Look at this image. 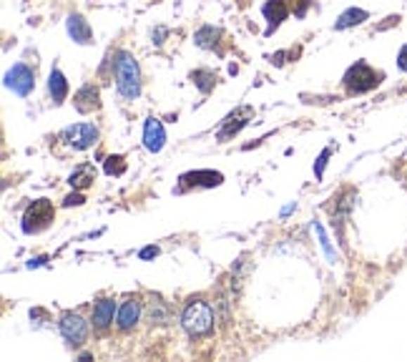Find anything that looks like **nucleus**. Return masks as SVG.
<instances>
[{"instance_id":"1","label":"nucleus","mask_w":407,"mask_h":362,"mask_svg":"<svg viewBox=\"0 0 407 362\" xmlns=\"http://www.w3.org/2000/svg\"><path fill=\"white\" fill-rule=\"evenodd\" d=\"M113 70H116V88L118 94L126 101H134L141 96V70L138 63L129 51H118L116 61H113Z\"/></svg>"},{"instance_id":"2","label":"nucleus","mask_w":407,"mask_h":362,"mask_svg":"<svg viewBox=\"0 0 407 362\" xmlns=\"http://www.w3.org/2000/svg\"><path fill=\"white\" fill-rule=\"evenodd\" d=\"M181 325L183 330L191 335V337H201V335H209L214 327V310L212 304L204 302V299H191L181 312Z\"/></svg>"},{"instance_id":"3","label":"nucleus","mask_w":407,"mask_h":362,"mask_svg":"<svg viewBox=\"0 0 407 362\" xmlns=\"http://www.w3.org/2000/svg\"><path fill=\"white\" fill-rule=\"evenodd\" d=\"M380 81H382V73L375 70L372 65H367L365 61L354 63L342 78L347 94H367V91H372V88H377Z\"/></svg>"},{"instance_id":"4","label":"nucleus","mask_w":407,"mask_h":362,"mask_svg":"<svg viewBox=\"0 0 407 362\" xmlns=\"http://www.w3.org/2000/svg\"><path fill=\"white\" fill-rule=\"evenodd\" d=\"M53 219H56L53 204H51L48 199H36L23 214V232L25 234H38V232H43V229L51 227Z\"/></svg>"},{"instance_id":"5","label":"nucleus","mask_w":407,"mask_h":362,"mask_svg":"<svg viewBox=\"0 0 407 362\" xmlns=\"http://www.w3.org/2000/svg\"><path fill=\"white\" fill-rule=\"evenodd\" d=\"M60 141L68 144L71 149H91L98 141V129H96L93 123H76V126H68V129L60 131Z\"/></svg>"},{"instance_id":"6","label":"nucleus","mask_w":407,"mask_h":362,"mask_svg":"<svg viewBox=\"0 0 407 362\" xmlns=\"http://www.w3.org/2000/svg\"><path fill=\"white\" fill-rule=\"evenodd\" d=\"M60 327V335H63V339L68 342V345L78 347L86 342V337H89V322L83 320L81 315H76V312H65L63 317H60L58 322Z\"/></svg>"},{"instance_id":"7","label":"nucleus","mask_w":407,"mask_h":362,"mask_svg":"<svg viewBox=\"0 0 407 362\" xmlns=\"http://www.w3.org/2000/svg\"><path fill=\"white\" fill-rule=\"evenodd\" d=\"M6 86L11 88L13 94H18L25 99V96H30L33 94V88H36V73H33V68H28L25 63H15L6 73Z\"/></svg>"},{"instance_id":"8","label":"nucleus","mask_w":407,"mask_h":362,"mask_svg":"<svg viewBox=\"0 0 407 362\" xmlns=\"http://www.w3.org/2000/svg\"><path fill=\"white\" fill-rule=\"evenodd\" d=\"M254 118V108L252 106H242V108H236L234 113H229V116L221 121V126H219V131H217V139L221 141V144H226V141H231L234 139L239 131L247 126L249 121Z\"/></svg>"},{"instance_id":"9","label":"nucleus","mask_w":407,"mask_h":362,"mask_svg":"<svg viewBox=\"0 0 407 362\" xmlns=\"http://www.w3.org/2000/svg\"><path fill=\"white\" fill-rule=\"evenodd\" d=\"M181 184H179L176 192H186V189L191 187H204V189H212V187H219L221 181H224V176L219 174V171H191V174H183Z\"/></svg>"},{"instance_id":"10","label":"nucleus","mask_w":407,"mask_h":362,"mask_svg":"<svg viewBox=\"0 0 407 362\" xmlns=\"http://www.w3.org/2000/svg\"><path fill=\"white\" fill-rule=\"evenodd\" d=\"M73 106H76L78 113H91V111H98L101 108V94L98 88L93 83H86L81 91H76L73 96Z\"/></svg>"},{"instance_id":"11","label":"nucleus","mask_w":407,"mask_h":362,"mask_svg":"<svg viewBox=\"0 0 407 362\" xmlns=\"http://www.w3.org/2000/svg\"><path fill=\"white\" fill-rule=\"evenodd\" d=\"M166 144V131L161 126L159 118H148L146 126H143V146L151 154H159Z\"/></svg>"},{"instance_id":"12","label":"nucleus","mask_w":407,"mask_h":362,"mask_svg":"<svg viewBox=\"0 0 407 362\" xmlns=\"http://www.w3.org/2000/svg\"><path fill=\"white\" fill-rule=\"evenodd\" d=\"M65 30H68V35H71L76 43H81V46H89V43L93 41V30H91L89 20H86L83 15H78V13L68 15V20H65Z\"/></svg>"},{"instance_id":"13","label":"nucleus","mask_w":407,"mask_h":362,"mask_svg":"<svg viewBox=\"0 0 407 362\" xmlns=\"http://www.w3.org/2000/svg\"><path fill=\"white\" fill-rule=\"evenodd\" d=\"M138 317H141V302H138V299H126V302L118 307V317H116L118 330H121V332L134 330Z\"/></svg>"},{"instance_id":"14","label":"nucleus","mask_w":407,"mask_h":362,"mask_svg":"<svg viewBox=\"0 0 407 362\" xmlns=\"http://www.w3.org/2000/svg\"><path fill=\"white\" fill-rule=\"evenodd\" d=\"M261 13H264V18L269 20L266 35H271L274 33V28H279L282 20H287V15H290V6H287V0H266Z\"/></svg>"},{"instance_id":"15","label":"nucleus","mask_w":407,"mask_h":362,"mask_svg":"<svg viewBox=\"0 0 407 362\" xmlns=\"http://www.w3.org/2000/svg\"><path fill=\"white\" fill-rule=\"evenodd\" d=\"M48 94H51L56 106L63 104L65 96H68V81H65V76L58 68H53L51 70V76H48Z\"/></svg>"},{"instance_id":"16","label":"nucleus","mask_w":407,"mask_h":362,"mask_svg":"<svg viewBox=\"0 0 407 362\" xmlns=\"http://www.w3.org/2000/svg\"><path fill=\"white\" fill-rule=\"evenodd\" d=\"M113 312H116V302L113 299H101L93 307V327L96 330H106L113 322Z\"/></svg>"},{"instance_id":"17","label":"nucleus","mask_w":407,"mask_h":362,"mask_svg":"<svg viewBox=\"0 0 407 362\" xmlns=\"http://www.w3.org/2000/svg\"><path fill=\"white\" fill-rule=\"evenodd\" d=\"M93 181H96V169L91 164H83L73 171L68 184H71L73 189H89V187H93Z\"/></svg>"},{"instance_id":"18","label":"nucleus","mask_w":407,"mask_h":362,"mask_svg":"<svg viewBox=\"0 0 407 362\" xmlns=\"http://www.w3.org/2000/svg\"><path fill=\"white\" fill-rule=\"evenodd\" d=\"M219 38H221V30L214 28V25H204V28L196 30L194 41L199 48H209V51H214V48H219Z\"/></svg>"},{"instance_id":"19","label":"nucleus","mask_w":407,"mask_h":362,"mask_svg":"<svg viewBox=\"0 0 407 362\" xmlns=\"http://www.w3.org/2000/svg\"><path fill=\"white\" fill-rule=\"evenodd\" d=\"M367 18H370V15H367V11H362V8H349V11H344L342 15L337 18L335 28H337V30L352 28V25H360V23H365Z\"/></svg>"},{"instance_id":"20","label":"nucleus","mask_w":407,"mask_h":362,"mask_svg":"<svg viewBox=\"0 0 407 362\" xmlns=\"http://www.w3.org/2000/svg\"><path fill=\"white\" fill-rule=\"evenodd\" d=\"M191 81H194V86L199 88L201 94H212L214 83H217V73L209 68H199L191 73Z\"/></svg>"},{"instance_id":"21","label":"nucleus","mask_w":407,"mask_h":362,"mask_svg":"<svg viewBox=\"0 0 407 362\" xmlns=\"http://www.w3.org/2000/svg\"><path fill=\"white\" fill-rule=\"evenodd\" d=\"M103 169H106L108 176H121L126 171V158L124 156H108Z\"/></svg>"},{"instance_id":"22","label":"nucleus","mask_w":407,"mask_h":362,"mask_svg":"<svg viewBox=\"0 0 407 362\" xmlns=\"http://www.w3.org/2000/svg\"><path fill=\"white\" fill-rule=\"evenodd\" d=\"M314 232H317V237H319V244H322V249L327 251V259H330V262H335V251H332L330 242H327V234H325V229L319 227V224H314Z\"/></svg>"},{"instance_id":"23","label":"nucleus","mask_w":407,"mask_h":362,"mask_svg":"<svg viewBox=\"0 0 407 362\" xmlns=\"http://www.w3.org/2000/svg\"><path fill=\"white\" fill-rule=\"evenodd\" d=\"M330 149H325V151L319 154V158H317V166H314V176H317V179H322V176H325V166H327V158H330Z\"/></svg>"},{"instance_id":"24","label":"nucleus","mask_w":407,"mask_h":362,"mask_svg":"<svg viewBox=\"0 0 407 362\" xmlns=\"http://www.w3.org/2000/svg\"><path fill=\"white\" fill-rule=\"evenodd\" d=\"M309 6H312V0H292V11H295V15H297V18L304 15Z\"/></svg>"},{"instance_id":"25","label":"nucleus","mask_w":407,"mask_h":362,"mask_svg":"<svg viewBox=\"0 0 407 362\" xmlns=\"http://www.w3.org/2000/svg\"><path fill=\"white\" fill-rule=\"evenodd\" d=\"M83 201H86V199H83L81 194H68V196L63 199V204H65V206H81Z\"/></svg>"},{"instance_id":"26","label":"nucleus","mask_w":407,"mask_h":362,"mask_svg":"<svg viewBox=\"0 0 407 362\" xmlns=\"http://www.w3.org/2000/svg\"><path fill=\"white\" fill-rule=\"evenodd\" d=\"M397 65H400V70L407 73V46H402L400 53H397Z\"/></svg>"},{"instance_id":"27","label":"nucleus","mask_w":407,"mask_h":362,"mask_svg":"<svg viewBox=\"0 0 407 362\" xmlns=\"http://www.w3.org/2000/svg\"><path fill=\"white\" fill-rule=\"evenodd\" d=\"M159 254V246H146V249H141V259H151Z\"/></svg>"}]
</instances>
